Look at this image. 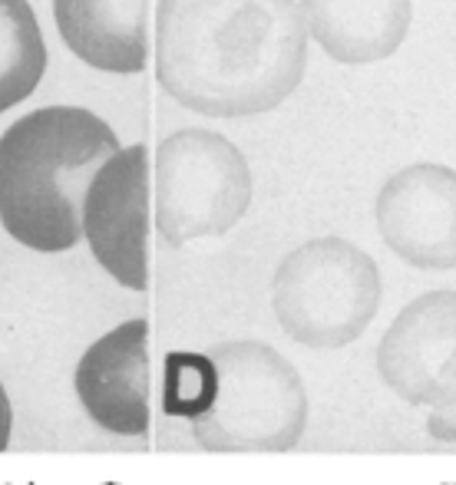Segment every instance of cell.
I'll return each mask as SVG.
<instances>
[{"label":"cell","mask_w":456,"mask_h":485,"mask_svg":"<svg viewBox=\"0 0 456 485\" xmlns=\"http://www.w3.org/2000/svg\"><path fill=\"white\" fill-rule=\"evenodd\" d=\"M383 245L420 271L456 268V172L417 162L393 172L374 201Z\"/></svg>","instance_id":"8"},{"label":"cell","mask_w":456,"mask_h":485,"mask_svg":"<svg viewBox=\"0 0 456 485\" xmlns=\"http://www.w3.org/2000/svg\"><path fill=\"white\" fill-rule=\"evenodd\" d=\"M377 374L410 406L443 410L456 403V291L410 300L377 344Z\"/></svg>","instance_id":"6"},{"label":"cell","mask_w":456,"mask_h":485,"mask_svg":"<svg viewBox=\"0 0 456 485\" xmlns=\"http://www.w3.org/2000/svg\"><path fill=\"white\" fill-rule=\"evenodd\" d=\"M76 397L89 419L116 436L149 433V321H126L102 334L76 363Z\"/></svg>","instance_id":"9"},{"label":"cell","mask_w":456,"mask_h":485,"mask_svg":"<svg viewBox=\"0 0 456 485\" xmlns=\"http://www.w3.org/2000/svg\"><path fill=\"white\" fill-rule=\"evenodd\" d=\"M380 271L344 238H314L275 271L271 304L284 334L314 350H337L364 337L380 311Z\"/></svg>","instance_id":"4"},{"label":"cell","mask_w":456,"mask_h":485,"mask_svg":"<svg viewBox=\"0 0 456 485\" xmlns=\"http://www.w3.org/2000/svg\"><path fill=\"white\" fill-rule=\"evenodd\" d=\"M252 205V172L235 142L178 129L155 152V228L169 245L231 231Z\"/></svg>","instance_id":"5"},{"label":"cell","mask_w":456,"mask_h":485,"mask_svg":"<svg viewBox=\"0 0 456 485\" xmlns=\"http://www.w3.org/2000/svg\"><path fill=\"white\" fill-rule=\"evenodd\" d=\"M307 33L334 63L364 66L387 60L406 40L410 0H304Z\"/></svg>","instance_id":"11"},{"label":"cell","mask_w":456,"mask_h":485,"mask_svg":"<svg viewBox=\"0 0 456 485\" xmlns=\"http://www.w3.org/2000/svg\"><path fill=\"white\" fill-rule=\"evenodd\" d=\"M427 433L440 442H456V403L443 410H430L427 416Z\"/></svg>","instance_id":"14"},{"label":"cell","mask_w":456,"mask_h":485,"mask_svg":"<svg viewBox=\"0 0 456 485\" xmlns=\"http://www.w3.org/2000/svg\"><path fill=\"white\" fill-rule=\"evenodd\" d=\"M47 70V47L26 0H0V112L24 102Z\"/></svg>","instance_id":"12"},{"label":"cell","mask_w":456,"mask_h":485,"mask_svg":"<svg viewBox=\"0 0 456 485\" xmlns=\"http://www.w3.org/2000/svg\"><path fill=\"white\" fill-rule=\"evenodd\" d=\"M53 17L63 43L83 63L106 73L146 70V0H53Z\"/></svg>","instance_id":"10"},{"label":"cell","mask_w":456,"mask_h":485,"mask_svg":"<svg viewBox=\"0 0 456 485\" xmlns=\"http://www.w3.org/2000/svg\"><path fill=\"white\" fill-rule=\"evenodd\" d=\"M10 426H13L10 399H7V390L0 383V449H7V442H10Z\"/></svg>","instance_id":"15"},{"label":"cell","mask_w":456,"mask_h":485,"mask_svg":"<svg viewBox=\"0 0 456 485\" xmlns=\"http://www.w3.org/2000/svg\"><path fill=\"white\" fill-rule=\"evenodd\" d=\"M119 139L100 116L50 106L0 136V222L33 251H66L83 238V199Z\"/></svg>","instance_id":"2"},{"label":"cell","mask_w":456,"mask_h":485,"mask_svg":"<svg viewBox=\"0 0 456 485\" xmlns=\"http://www.w3.org/2000/svg\"><path fill=\"white\" fill-rule=\"evenodd\" d=\"M215 360L208 353H192V350H176L165 357L162 374V410L169 416L182 419H199L212 399H215Z\"/></svg>","instance_id":"13"},{"label":"cell","mask_w":456,"mask_h":485,"mask_svg":"<svg viewBox=\"0 0 456 485\" xmlns=\"http://www.w3.org/2000/svg\"><path fill=\"white\" fill-rule=\"evenodd\" d=\"M307 37L294 0H162L155 76L192 112L258 116L278 109L298 89Z\"/></svg>","instance_id":"1"},{"label":"cell","mask_w":456,"mask_h":485,"mask_svg":"<svg viewBox=\"0 0 456 485\" xmlns=\"http://www.w3.org/2000/svg\"><path fill=\"white\" fill-rule=\"evenodd\" d=\"M215 399L192 419V436L212 452H284L307 426L301 374L261 340H228L208 350Z\"/></svg>","instance_id":"3"},{"label":"cell","mask_w":456,"mask_h":485,"mask_svg":"<svg viewBox=\"0 0 456 485\" xmlns=\"http://www.w3.org/2000/svg\"><path fill=\"white\" fill-rule=\"evenodd\" d=\"M83 235L123 287H149V149L142 142L109 155L93 175L83 199Z\"/></svg>","instance_id":"7"}]
</instances>
